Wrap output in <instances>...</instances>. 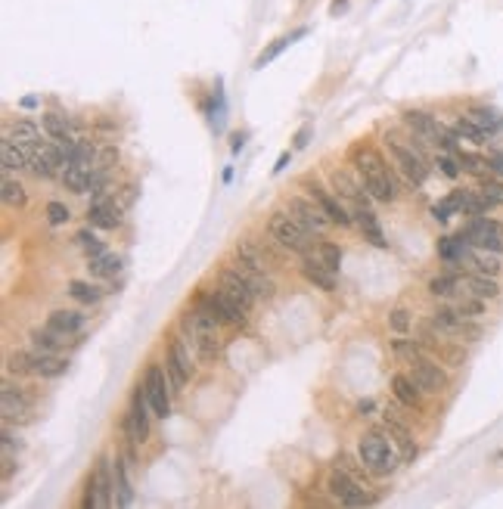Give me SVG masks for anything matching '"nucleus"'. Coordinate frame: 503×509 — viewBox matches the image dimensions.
Returning <instances> with one entry per match:
<instances>
[{"mask_svg": "<svg viewBox=\"0 0 503 509\" xmlns=\"http://www.w3.org/2000/svg\"><path fill=\"white\" fill-rule=\"evenodd\" d=\"M351 165L357 177H361V183L366 186V193H370L376 202H395L398 190L395 183H391V174L386 162H382V156L373 146H364V143H357L351 149Z\"/></svg>", "mask_w": 503, "mask_h": 509, "instance_id": "nucleus-1", "label": "nucleus"}, {"mask_svg": "<svg viewBox=\"0 0 503 509\" xmlns=\"http://www.w3.org/2000/svg\"><path fill=\"white\" fill-rule=\"evenodd\" d=\"M218 320H211L208 314H202L199 308L186 311L181 317V333L186 336V342L202 360H211L218 354Z\"/></svg>", "mask_w": 503, "mask_h": 509, "instance_id": "nucleus-2", "label": "nucleus"}, {"mask_svg": "<svg viewBox=\"0 0 503 509\" xmlns=\"http://www.w3.org/2000/svg\"><path fill=\"white\" fill-rule=\"evenodd\" d=\"M268 230L274 236L277 245H283V249L295 252V254H308L311 252V230L308 227H302L292 215H286V211H274L268 220Z\"/></svg>", "mask_w": 503, "mask_h": 509, "instance_id": "nucleus-3", "label": "nucleus"}, {"mask_svg": "<svg viewBox=\"0 0 503 509\" xmlns=\"http://www.w3.org/2000/svg\"><path fill=\"white\" fill-rule=\"evenodd\" d=\"M388 441H391V438H388ZM388 441L382 438L379 432H370V435L361 438V444H357V454H361V460H364V466H366L370 472L391 475V472L398 469L401 456L395 454V447H391Z\"/></svg>", "mask_w": 503, "mask_h": 509, "instance_id": "nucleus-4", "label": "nucleus"}, {"mask_svg": "<svg viewBox=\"0 0 503 509\" xmlns=\"http://www.w3.org/2000/svg\"><path fill=\"white\" fill-rule=\"evenodd\" d=\"M115 463H109L106 456H100L97 469L88 478V494H84L81 506H115Z\"/></svg>", "mask_w": 503, "mask_h": 509, "instance_id": "nucleus-5", "label": "nucleus"}, {"mask_svg": "<svg viewBox=\"0 0 503 509\" xmlns=\"http://www.w3.org/2000/svg\"><path fill=\"white\" fill-rule=\"evenodd\" d=\"M196 308L202 314H208L211 320H218V323H230V326H243L245 323V314L240 304H236L224 289L218 292H199L196 295Z\"/></svg>", "mask_w": 503, "mask_h": 509, "instance_id": "nucleus-6", "label": "nucleus"}, {"mask_svg": "<svg viewBox=\"0 0 503 509\" xmlns=\"http://www.w3.org/2000/svg\"><path fill=\"white\" fill-rule=\"evenodd\" d=\"M429 323H432V329H438V333L448 338H475L479 336V326L472 323V317H466L457 304H441V308H435Z\"/></svg>", "mask_w": 503, "mask_h": 509, "instance_id": "nucleus-7", "label": "nucleus"}, {"mask_svg": "<svg viewBox=\"0 0 503 509\" xmlns=\"http://www.w3.org/2000/svg\"><path fill=\"white\" fill-rule=\"evenodd\" d=\"M168 370L159 367V363H149L147 373H143V392H147L149 404H152V413H156L159 419L171 417V388L168 385Z\"/></svg>", "mask_w": 503, "mask_h": 509, "instance_id": "nucleus-8", "label": "nucleus"}, {"mask_svg": "<svg viewBox=\"0 0 503 509\" xmlns=\"http://www.w3.org/2000/svg\"><path fill=\"white\" fill-rule=\"evenodd\" d=\"M386 146L391 152V159H395V165L401 168V174L411 183H423L425 177H429V165H425L423 152L413 149V143H401L398 137H388Z\"/></svg>", "mask_w": 503, "mask_h": 509, "instance_id": "nucleus-9", "label": "nucleus"}, {"mask_svg": "<svg viewBox=\"0 0 503 509\" xmlns=\"http://www.w3.org/2000/svg\"><path fill=\"white\" fill-rule=\"evenodd\" d=\"M460 233H463L466 242L475 245V249H488V252H500L503 254V224L500 220H494L488 215H479V218L469 220Z\"/></svg>", "mask_w": 503, "mask_h": 509, "instance_id": "nucleus-10", "label": "nucleus"}, {"mask_svg": "<svg viewBox=\"0 0 503 509\" xmlns=\"http://www.w3.org/2000/svg\"><path fill=\"white\" fill-rule=\"evenodd\" d=\"M327 491L339 500V503H345V506H370L373 503V497L366 494V488L361 485V481L351 478V475H348L345 469H339V466L329 472Z\"/></svg>", "mask_w": 503, "mask_h": 509, "instance_id": "nucleus-11", "label": "nucleus"}, {"mask_svg": "<svg viewBox=\"0 0 503 509\" xmlns=\"http://www.w3.org/2000/svg\"><path fill=\"white\" fill-rule=\"evenodd\" d=\"M165 370H168V376H171L174 388H184L186 382L193 379L196 360H193V351H190V342H186V338H174L171 342L168 358H165Z\"/></svg>", "mask_w": 503, "mask_h": 509, "instance_id": "nucleus-12", "label": "nucleus"}, {"mask_svg": "<svg viewBox=\"0 0 503 509\" xmlns=\"http://www.w3.org/2000/svg\"><path fill=\"white\" fill-rule=\"evenodd\" d=\"M0 410H4V422H28L35 413V404L25 395V388H16L13 382H4L0 392Z\"/></svg>", "mask_w": 503, "mask_h": 509, "instance_id": "nucleus-13", "label": "nucleus"}, {"mask_svg": "<svg viewBox=\"0 0 503 509\" xmlns=\"http://www.w3.org/2000/svg\"><path fill=\"white\" fill-rule=\"evenodd\" d=\"M411 376L413 382L423 388L425 395H438L448 388V373H445V363L432 360V358H420L411 363Z\"/></svg>", "mask_w": 503, "mask_h": 509, "instance_id": "nucleus-14", "label": "nucleus"}, {"mask_svg": "<svg viewBox=\"0 0 503 509\" xmlns=\"http://www.w3.org/2000/svg\"><path fill=\"white\" fill-rule=\"evenodd\" d=\"M218 279H221V289H224L230 299L240 304L243 311H252V304L258 301V295H255L252 283L243 277V270H240V267H224V270L218 274Z\"/></svg>", "mask_w": 503, "mask_h": 509, "instance_id": "nucleus-15", "label": "nucleus"}, {"mask_svg": "<svg viewBox=\"0 0 503 509\" xmlns=\"http://www.w3.org/2000/svg\"><path fill=\"white\" fill-rule=\"evenodd\" d=\"M289 215H292L302 227H308L311 233H323V230H327V227L332 224L329 215H327V211H323L311 196H308V199H302V196H292V199H289Z\"/></svg>", "mask_w": 503, "mask_h": 509, "instance_id": "nucleus-16", "label": "nucleus"}, {"mask_svg": "<svg viewBox=\"0 0 503 509\" xmlns=\"http://www.w3.org/2000/svg\"><path fill=\"white\" fill-rule=\"evenodd\" d=\"M329 183H332V190H336L342 199L354 202V208H357V205L370 208V193H366L364 183L354 181L348 168H329Z\"/></svg>", "mask_w": 503, "mask_h": 509, "instance_id": "nucleus-17", "label": "nucleus"}, {"mask_svg": "<svg viewBox=\"0 0 503 509\" xmlns=\"http://www.w3.org/2000/svg\"><path fill=\"white\" fill-rule=\"evenodd\" d=\"M305 190H308V196L317 202V205L327 211L329 215V220L332 224H339V227H351V215H348V208L342 205V202H339V196H332L329 190H323L320 183H314V181H305Z\"/></svg>", "mask_w": 503, "mask_h": 509, "instance_id": "nucleus-18", "label": "nucleus"}, {"mask_svg": "<svg viewBox=\"0 0 503 509\" xmlns=\"http://www.w3.org/2000/svg\"><path fill=\"white\" fill-rule=\"evenodd\" d=\"M88 218H90L93 227H100V230H115V227L122 224V208L115 205V199L97 196L93 205L88 208Z\"/></svg>", "mask_w": 503, "mask_h": 509, "instance_id": "nucleus-19", "label": "nucleus"}, {"mask_svg": "<svg viewBox=\"0 0 503 509\" xmlns=\"http://www.w3.org/2000/svg\"><path fill=\"white\" fill-rule=\"evenodd\" d=\"M460 289H466L469 295H479L485 301H494L500 299V283L497 277H488V274H460Z\"/></svg>", "mask_w": 503, "mask_h": 509, "instance_id": "nucleus-20", "label": "nucleus"}, {"mask_svg": "<svg viewBox=\"0 0 503 509\" xmlns=\"http://www.w3.org/2000/svg\"><path fill=\"white\" fill-rule=\"evenodd\" d=\"M93 168H97L93 159H75V162H65L63 165V183L69 186L72 193H84L90 186Z\"/></svg>", "mask_w": 503, "mask_h": 509, "instance_id": "nucleus-21", "label": "nucleus"}, {"mask_svg": "<svg viewBox=\"0 0 503 509\" xmlns=\"http://www.w3.org/2000/svg\"><path fill=\"white\" fill-rule=\"evenodd\" d=\"M302 277L308 279L311 286H317V289H323V292H332L336 289V274L323 264L320 261V254H305V261H302Z\"/></svg>", "mask_w": 503, "mask_h": 509, "instance_id": "nucleus-22", "label": "nucleus"}, {"mask_svg": "<svg viewBox=\"0 0 503 509\" xmlns=\"http://www.w3.org/2000/svg\"><path fill=\"white\" fill-rule=\"evenodd\" d=\"M391 395H395V401L398 404H404V407H411V410H420V404H423V388L413 382L411 373H398V376H391Z\"/></svg>", "mask_w": 503, "mask_h": 509, "instance_id": "nucleus-23", "label": "nucleus"}, {"mask_svg": "<svg viewBox=\"0 0 503 509\" xmlns=\"http://www.w3.org/2000/svg\"><path fill=\"white\" fill-rule=\"evenodd\" d=\"M466 267L475 270V274H488V277H497L503 270V254L500 252H488V249H469L466 254Z\"/></svg>", "mask_w": 503, "mask_h": 509, "instance_id": "nucleus-24", "label": "nucleus"}, {"mask_svg": "<svg viewBox=\"0 0 503 509\" xmlns=\"http://www.w3.org/2000/svg\"><path fill=\"white\" fill-rule=\"evenodd\" d=\"M354 220H357V230L364 233V240L366 242H373L376 249H386V233H382V227H379V218L373 215V208H364V205H357L354 208Z\"/></svg>", "mask_w": 503, "mask_h": 509, "instance_id": "nucleus-25", "label": "nucleus"}, {"mask_svg": "<svg viewBox=\"0 0 503 509\" xmlns=\"http://www.w3.org/2000/svg\"><path fill=\"white\" fill-rule=\"evenodd\" d=\"M450 196H454V202H457V211H460V215H466V218L488 215V211L494 208L479 190H454Z\"/></svg>", "mask_w": 503, "mask_h": 509, "instance_id": "nucleus-26", "label": "nucleus"}, {"mask_svg": "<svg viewBox=\"0 0 503 509\" xmlns=\"http://www.w3.org/2000/svg\"><path fill=\"white\" fill-rule=\"evenodd\" d=\"M47 329H53V333L63 336V338H72V336H78L84 329V314H78V311H53L47 317Z\"/></svg>", "mask_w": 503, "mask_h": 509, "instance_id": "nucleus-27", "label": "nucleus"}, {"mask_svg": "<svg viewBox=\"0 0 503 509\" xmlns=\"http://www.w3.org/2000/svg\"><path fill=\"white\" fill-rule=\"evenodd\" d=\"M41 124H44L47 137H50V140H56L59 146L69 149L72 143H75V137H72V124H69V118H65V115H59V112H44Z\"/></svg>", "mask_w": 503, "mask_h": 509, "instance_id": "nucleus-28", "label": "nucleus"}, {"mask_svg": "<svg viewBox=\"0 0 503 509\" xmlns=\"http://www.w3.org/2000/svg\"><path fill=\"white\" fill-rule=\"evenodd\" d=\"M386 417V429H388V438L398 444V451H401V460H413L416 456V444H413V435L407 432L404 422H398L395 417H388V413H382Z\"/></svg>", "mask_w": 503, "mask_h": 509, "instance_id": "nucleus-29", "label": "nucleus"}, {"mask_svg": "<svg viewBox=\"0 0 503 509\" xmlns=\"http://www.w3.org/2000/svg\"><path fill=\"white\" fill-rule=\"evenodd\" d=\"M65 363L63 358H56V354H41V351H31V373L35 376H44V379H56L65 373Z\"/></svg>", "mask_w": 503, "mask_h": 509, "instance_id": "nucleus-30", "label": "nucleus"}, {"mask_svg": "<svg viewBox=\"0 0 503 509\" xmlns=\"http://www.w3.org/2000/svg\"><path fill=\"white\" fill-rule=\"evenodd\" d=\"M6 137H13L19 146H25L28 156H35V146L41 143V127L35 122H28V118H22V122H16L10 127V134H6Z\"/></svg>", "mask_w": 503, "mask_h": 509, "instance_id": "nucleus-31", "label": "nucleus"}, {"mask_svg": "<svg viewBox=\"0 0 503 509\" xmlns=\"http://www.w3.org/2000/svg\"><path fill=\"white\" fill-rule=\"evenodd\" d=\"M0 159H4L6 171H19V168H31V156L25 152V146H19L13 137H6L0 143Z\"/></svg>", "mask_w": 503, "mask_h": 509, "instance_id": "nucleus-32", "label": "nucleus"}, {"mask_svg": "<svg viewBox=\"0 0 503 509\" xmlns=\"http://www.w3.org/2000/svg\"><path fill=\"white\" fill-rule=\"evenodd\" d=\"M469 118H472V122L479 124L488 137H494V134L503 131V115L497 112V109H491V106H472L469 109Z\"/></svg>", "mask_w": 503, "mask_h": 509, "instance_id": "nucleus-33", "label": "nucleus"}, {"mask_svg": "<svg viewBox=\"0 0 503 509\" xmlns=\"http://www.w3.org/2000/svg\"><path fill=\"white\" fill-rule=\"evenodd\" d=\"M127 456H118L115 460V497H118V506H131L134 503V488H131V478H127Z\"/></svg>", "mask_w": 503, "mask_h": 509, "instance_id": "nucleus-34", "label": "nucleus"}, {"mask_svg": "<svg viewBox=\"0 0 503 509\" xmlns=\"http://www.w3.org/2000/svg\"><path fill=\"white\" fill-rule=\"evenodd\" d=\"M88 270L100 279H112L118 270H122V258L112 252H103V254H97V258H88Z\"/></svg>", "mask_w": 503, "mask_h": 509, "instance_id": "nucleus-35", "label": "nucleus"}, {"mask_svg": "<svg viewBox=\"0 0 503 509\" xmlns=\"http://www.w3.org/2000/svg\"><path fill=\"white\" fill-rule=\"evenodd\" d=\"M429 292L435 299H454L460 295V270H448V274H438L429 283Z\"/></svg>", "mask_w": 503, "mask_h": 509, "instance_id": "nucleus-36", "label": "nucleus"}, {"mask_svg": "<svg viewBox=\"0 0 503 509\" xmlns=\"http://www.w3.org/2000/svg\"><path fill=\"white\" fill-rule=\"evenodd\" d=\"M31 351H41V354H56L59 351V345L65 342L63 336H56L53 329H31Z\"/></svg>", "mask_w": 503, "mask_h": 509, "instance_id": "nucleus-37", "label": "nucleus"}, {"mask_svg": "<svg viewBox=\"0 0 503 509\" xmlns=\"http://www.w3.org/2000/svg\"><path fill=\"white\" fill-rule=\"evenodd\" d=\"M454 134H457L460 140H466V143H475V146H482V143L488 140V134H485L469 115H460L457 118V122H454Z\"/></svg>", "mask_w": 503, "mask_h": 509, "instance_id": "nucleus-38", "label": "nucleus"}, {"mask_svg": "<svg viewBox=\"0 0 503 509\" xmlns=\"http://www.w3.org/2000/svg\"><path fill=\"white\" fill-rule=\"evenodd\" d=\"M298 38H305V28L292 31V35H283V38H277L274 44H270V47L264 50V53H261L258 59H255V69H264V65H268V63H274V59H277L280 53H283V50H286L289 44H292V41H298Z\"/></svg>", "mask_w": 503, "mask_h": 509, "instance_id": "nucleus-39", "label": "nucleus"}, {"mask_svg": "<svg viewBox=\"0 0 503 509\" xmlns=\"http://www.w3.org/2000/svg\"><path fill=\"white\" fill-rule=\"evenodd\" d=\"M236 258H240V264H245L249 270H258V274H268V258L255 252L245 240H243V242H236Z\"/></svg>", "mask_w": 503, "mask_h": 509, "instance_id": "nucleus-40", "label": "nucleus"}, {"mask_svg": "<svg viewBox=\"0 0 503 509\" xmlns=\"http://www.w3.org/2000/svg\"><path fill=\"white\" fill-rule=\"evenodd\" d=\"M0 190H4V202H6L10 208H25V202H28V193H25V186H22L19 181H13V177L6 174Z\"/></svg>", "mask_w": 503, "mask_h": 509, "instance_id": "nucleus-41", "label": "nucleus"}, {"mask_svg": "<svg viewBox=\"0 0 503 509\" xmlns=\"http://www.w3.org/2000/svg\"><path fill=\"white\" fill-rule=\"evenodd\" d=\"M391 351H395L401 360H407V363H413V360L425 358V348H423V342H411V338H404V336L391 342Z\"/></svg>", "mask_w": 503, "mask_h": 509, "instance_id": "nucleus-42", "label": "nucleus"}, {"mask_svg": "<svg viewBox=\"0 0 503 509\" xmlns=\"http://www.w3.org/2000/svg\"><path fill=\"white\" fill-rule=\"evenodd\" d=\"M460 165L469 174H479V177H491V159L488 156H475V152H460Z\"/></svg>", "mask_w": 503, "mask_h": 509, "instance_id": "nucleus-43", "label": "nucleus"}, {"mask_svg": "<svg viewBox=\"0 0 503 509\" xmlns=\"http://www.w3.org/2000/svg\"><path fill=\"white\" fill-rule=\"evenodd\" d=\"M435 168H438V171L445 174L448 181H457L460 171H463V165H460V156H457V152H445V149L435 156Z\"/></svg>", "mask_w": 503, "mask_h": 509, "instance_id": "nucleus-44", "label": "nucleus"}, {"mask_svg": "<svg viewBox=\"0 0 503 509\" xmlns=\"http://www.w3.org/2000/svg\"><path fill=\"white\" fill-rule=\"evenodd\" d=\"M69 295H72L75 301H81V304H97L100 299H103V292H100L97 286L81 283V279H72V283H69Z\"/></svg>", "mask_w": 503, "mask_h": 509, "instance_id": "nucleus-45", "label": "nucleus"}, {"mask_svg": "<svg viewBox=\"0 0 503 509\" xmlns=\"http://www.w3.org/2000/svg\"><path fill=\"white\" fill-rule=\"evenodd\" d=\"M479 193L485 199L491 202L494 208L503 205V177H482V183H479Z\"/></svg>", "mask_w": 503, "mask_h": 509, "instance_id": "nucleus-46", "label": "nucleus"}, {"mask_svg": "<svg viewBox=\"0 0 503 509\" xmlns=\"http://www.w3.org/2000/svg\"><path fill=\"white\" fill-rule=\"evenodd\" d=\"M75 242L81 245V252L88 254V258H97V254H103L106 252V245H103V240H97L90 230H81L78 236H75Z\"/></svg>", "mask_w": 503, "mask_h": 509, "instance_id": "nucleus-47", "label": "nucleus"}, {"mask_svg": "<svg viewBox=\"0 0 503 509\" xmlns=\"http://www.w3.org/2000/svg\"><path fill=\"white\" fill-rule=\"evenodd\" d=\"M317 254H320V261L332 270V274H339V267H342V249H339V245H332V242H320Z\"/></svg>", "mask_w": 503, "mask_h": 509, "instance_id": "nucleus-48", "label": "nucleus"}, {"mask_svg": "<svg viewBox=\"0 0 503 509\" xmlns=\"http://www.w3.org/2000/svg\"><path fill=\"white\" fill-rule=\"evenodd\" d=\"M454 215H460L454 196H448V199H441V202H435V205H432V218L441 220V224H448V220L454 218Z\"/></svg>", "mask_w": 503, "mask_h": 509, "instance_id": "nucleus-49", "label": "nucleus"}, {"mask_svg": "<svg viewBox=\"0 0 503 509\" xmlns=\"http://www.w3.org/2000/svg\"><path fill=\"white\" fill-rule=\"evenodd\" d=\"M6 370L10 373H31V351H13L10 358H6Z\"/></svg>", "mask_w": 503, "mask_h": 509, "instance_id": "nucleus-50", "label": "nucleus"}, {"mask_svg": "<svg viewBox=\"0 0 503 509\" xmlns=\"http://www.w3.org/2000/svg\"><path fill=\"white\" fill-rule=\"evenodd\" d=\"M388 326L395 329V333L404 336V333H411L413 329V320H411V314H407L404 308H395L391 311V317H388Z\"/></svg>", "mask_w": 503, "mask_h": 509, "instance_id": "nucleus-51", "label": "nucleus"}, {"mask_svg": "<svg viewBox=\"0 0 503 509\" xmlns=\"http://www.w3.org/2000/svg\"><path fill=\"white\" fill-rule=\"evenodd\" d=\"M69 218H72V211L63 205V202H50L47 205V220L53 227H59V224H69Z\"/></svg>", "mask_w": 503, "mask_h": 509, "instance_id": "nucleus-52", "label": "nucleus"}, {"mask_svg": "<svg viewBox=\"0 0 503 509\" xmlns=\"http://www.w3.org/2000/svg\"><path fill=\"white\" fill-rule=\"evenodd\" d=\"M311 131H314V127H311V124H305V127H302V131H298V134H295V140H292V146H295V149H305V146H308V137H311Z\"/></svg>", "mask_w": 503, "mask_h": 509, "instance_id": "nucleus-53", "label": "nucleus"}, {"mask_svg": "<svg viewBox=\"0 0 503 509\" xmlns=\"http://www.w3.org/2000/svg\"><path fill=\"white\" fill-rule=\"evenodd\" d=\"M491 159V177H503V156H488Z\"/></svg>", "mask_w": 503, "mask_h": 509, "instance_id": "nucleus-54", "label": "nucleus"}, {"mask_svg": "<svg viewBox=\"0 0 503 509\" xmlns=\"http://www.w3.org/2000/svg\"><path fill=\"white\" fill-rule=\"evenodd\" d=\"M286 162H289V152H280V159H277V165H274V174H280L286 168Z\"/></svg>", "mask_w": 503, "mask_h": 509, "instance_id": "nucleus-55", "label": "nucleus"}, {"mask_svg": "<svg viewBox=\"0 0 503 509\" xmlns=\"http://www.w3.org/2000/svg\"><path fill=\"white\" fill-rule=\"evenodd\" d=\"M243 140H245L243 134H236V137H233V146H230V149H233V152H240V149H243Z\"/></svg>", "mask_w": 503, "mask_h": 509, "instance_id": "nucleus-56", "label": "nucleus"}]
</instances>
